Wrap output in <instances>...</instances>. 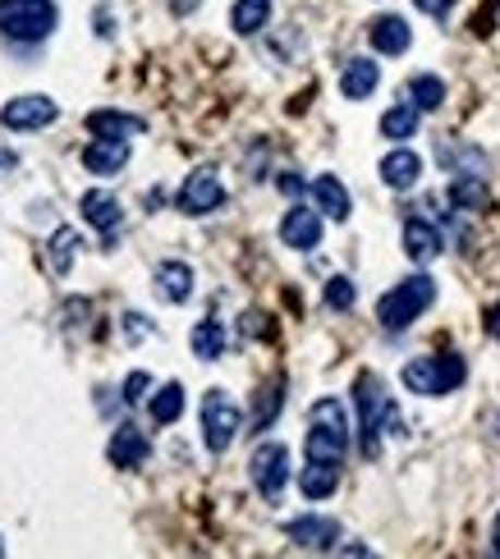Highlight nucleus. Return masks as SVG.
Segmentation results:
<instances>
[{
    "instance_id": "1",
    "label": "nucleus",
    "mask_w": 500,
    "mask_h": 559,
    "mask_svg": "<svg viewBox=\"0 0 500 559\" xmlns=\"http://www.w3.org/2000/svg\"><path fill=\"white\" fill-rule=\"evenodd\" d=\"M354 404H358V432H363V459H377L381 454V432H395L408 436L404 422L395 413V399L386 394V381L377 372H363L354 381Z\"/></svg>"
},
{
    "instance_id": "2",
    "label": "nucleus",
    "mask_w": 500,
    "mask_h": 559,
    "mask_svg": "<svg viewBox=\"0 0 500 559\" xmlns=\"http://www.w3.org/2000/svg\"><path fill=\"white\" fill-rule=\"evenodd\" d=\"M350 454V413L336 394L317 399L308 409V436H303V459H321V463H344Z\"/></svg>"
},
{
    "instance_id": "3",
    "label": "nucleus",
    "mask_w": 500,
    "mask_h": 559,
    "mask_svg": "<svg viewBox=\"0 0 500 559\" xmlns=\"http://www.w3.org/2000/svg\"><path fill=\"white\" fill-rule=\"evenodd\" d=\"M400 381L408 394H423V399H441L450 390H460L468 381V367L460 353H437V357H408Z\"/></svg>"
},
{
    "instance_id": "4",
    "label": "nucleus",
    "mask_w": 500,
    "mask_h": 559,
    "mask_svg": "<svg viewBox=\"0 0 500 559\" xmlns=\"http://www.w3.org/2000/svg\"><path fill=\"white\" fill-rule=\"evenodd\" d=\"M431 303H437V280L431 276H408V280H400L395 289H390V294H381L377 321H381V330L400 335V330H408L413 321H418Z\"/></svg>"
},
{
    "instance_id": "5",
    "label": "nucleus",
    "mask_w": 500,
    "mask_h": 559,
    "mask_svg": "<svg viewBox=\"0 0 500 559\" xmlns=\"http://www.w3.org/2000/svg\"><path fill=\"white\" fill-rule=\"evenodd\" d=\"M56 5L51 0H0V33L19 47H33V41H47L56 33Z\"/></svg>"
},
{
    "instance_id": "6",
    "label": "nucleus",
    "mask_w": 500,
    "mask_h": 559,
    "mask_svg": "<svg viewBox=\"0 0 500 559\" xmlns=\"http://www.w3.org/2000/svg\"><path fill=\"white\" fill-rule=\"evenodd\" d=\"M239 432H244V409H239L225 390H207L203 394V440H207V450L225 454L239 440Z\"/></svg>"
},
{
    "instance_id": "7",
    "label": "nucleus",
    "mask_w": 500,
    "mask_h": 559,
    "mask_svg": "<svg viewBox=\"0 0 500 559\" xmlns=\"http://www.w3.org/2000/svg\"><path fill=\"white\" fill-rule=\"evenodd\" d=\"M248 473H253V486L263 490V500H280V490L290 482V450L280 440H263L248 459Z\"/></svg>"
},
{
    "instance_id": "8",
    "label": "nucleus",
    "mask_w": 500,
    "mask_h": 559,
    "mask_svg": "<svg viewBox=\"0 0 500 559\" xmlns=\"http://www.w3.org/2000/svg\"><path fill=\"white\" fill-rule=\"evenodd\" d=\"M180 211L184 216H211L225 207V184L216 179V170H193L184 184H180Z\"/></svg>"
},
{
    "instance_id": "9",
    "label": "nucleus",
    "mask_w": 500,
    "mask_h": 559,
    "mask_svg": "<svg viewBox=\"0 0 500 559\" xmlns=\"http://www.w3.org/2000/svg\"><path fill=\"white\" fill-rule=\"evenodd\" d=\"M56 120H60V106L51 97H14V101H5V110H0V124L14 129V133L47 129Z\"/></svg>"
},
{
    "instance_id": "10",
    "label": "nucleus",
    "mask_w": 500,
    "mask_h": 559,
    "mask_svg": "<svg viewBox=\"0 0 500 559\" xmlns=\"http://www.w3.org/2000/svg\"><path fill=\"white\" fill-rule=\"evenodd\" d=\"M280 243H285V248H294V253L321 248V211L290 207L285 220H280Z\"/></svg>"
},
{
    "instance_id": "11",
    "label": "nucleus",
    "mask_w": 500,
    "mask_h": 559,
    "mask_svg": "<svg viewBox=\"0 0 500 559\" xmlns=\"http://www.w3.org/2000/svg\"><path fill=\"white\" fill-rule=\"evenodd\" d=\"M285 536L303 550H336L340 546V523L321 519V513H303V519L285 523Z\"/></svg>"
},
{
    "instance_id": "12",
    "label": "nucleus",
    "mask_w": 500,
    "mask_h": 559,
    "mask_svg": "<svg viewBox=\"0 0 500 559\" xmlns=\"http://www.w3.org/2000/svg\"><path fill=\"white\" fill-rule=\"evenodd\" d=\"M377 170H381V184L386 189L408 193V189H418V179H423V156L413 151V147H395V151L381 156Z\"/></svg>"
},
{
    "instance_id": "13",
    "label": "nucleus",
    "mask_w": 500,
    "mask_h": 559,
    "mask_svg": "<svg viewBox=\"0 0 500 559\" xmlns=\"http://www.w3.org/2000/svg\"><path fill=\"white\" fill-rule=\"evenodd\" d=\"M78 211H83V220H88V226L101 230L106 243H115L120 220H124V211H120V203H115V193H106V189L83 193V197H78Z\"/></svg>"
},
{
    "instance_id": "14",
    "label": "nucleus",
    "mask_w": 500,
    "mask_h": 559,
    "mask_svg": "<svg viewBox=\"0 0 500 559\" xmlns=\"http://www.w3.org/2000/svg\"><path fill=\"white\" fill-rule=\"evenodd\" d=\"M124 166H129V138H93L88 147H83V170L88 174L111 179Z\"/></svg>"
},
{
    "instance_id": "15",
    "label": "nucleus",
    "mask_w": 500,
    "mask_h": 559,
    "mask_svg": "<svg viewBox=\"0 0 500 559\" xmlns=\"http://www.w3.org/2000/svg\"><path fill=\"white\" fill-rule=\"evenodd\" d=\"M367 41H373V51H381V56H404L413 47V28L400 14H381L367 24Z\"/></svg>"
},
{
    "instance_id": "16",
    "label": "nucleus",
    "mask_w": 500,
    "mask_h": 559,
    "mask_svg": "<svg viewBox=\"0 0 500 559\" xmlns=\"http://www.w3.org/2000/svg\"><path fill=\"white\" fill-rule=\"evenodd\" d=\"M381 87V64H373L367 56H358V60H350L340 70V93H344V101H367Z\"/></svg>"
},
{
    "instance_id": "17",
    "label": "nucleus",
    "mask_w": 500,
    "mask_h": 559,
    "mask_svg": "<svg viewBox=\"0 0 500 559\" xmlns=\"http://www.w3.org/2000/svg\"><path fill=\"white\" fill-rule=\"evenodd\" d=\"M313 203H317V211L326 220H350L354 216V197L336 174H317L313 179Z\"/></svg>"
},
{
    "instance_id": "18",
    "label": "nucleus",
    "mask_w": 500,
    "mask_h": 559,
    "mask_svg": "<svg viewBox=\"0 0 500 559\" xmlns=\"http://www.w3.org/2000/svg\"><path fill=\"white\" fill-rule=\"evenodd\" d=\"M404 253H408V262H418V266H427V262H437L441 257V230L431 226V220H404Z\"/></svg>"
},
{
    "instance_id": "19",
    "label": "nucleus",
    "mask_w": 500,
    "mask_h": 559,
    "mask_svg": "<svg viewBox=\"0 0 500 559\" xmlns=\"http://www.w3.org/2000/svg\"><path fill=\"white\" fill-rule=\"evenodd\" d=\"M106 454H111L115 467H143L147 454H151V445H147V436L138 427H129V422H124V427H115L111 445H106Z\"/></svg>"
},
{
    "instance_id": "20",
    "label": "nucleus",
    "mask_w": 500,
    "mask_h": 559,
    "mask_svg": "<svg viewBox=\"0 0 500 559\" xmlns=\"http://www.w3.org/2000/svg\"><path fill=\"white\" fill-rule=\"evenodd\" d=\"M151 284H157V294L166 303H188L193 299V266L188 262H161Z\"/></svg>"
},
{
    "instance_id": "21",
    "label": "nucleus",
    "mask_w": 500,
    "mask_h": 559,
    "mask_svg": "<svg viewBox=\"0 0 500 559\" xmlns=\"http://www.w3.org/2000/svg\"><path fill=\"white\" fill-rule=\"evenodd\" d=\"M336 486H340V463H321V459H308L303 463V473H298V490L308 500H326V496H336Z\"/></svg>"
},
{
    "instance_id": "22",
    "label": "nucleus",
    "mask_w": 500,
    "mask_h": 559,
    "mask_svg": "<svg viewBox=\"0 0 500 559\" xmlns=\"http://www.w3.org/2000/svg\"><path fill=\"white\" fill-rule=\"evenodd\" d=\"M143 129H147V120L124 116V110H93L88 116L93 138H134V133H143Z\"/></svg>"
},
{
    "instance_id": "23",
    "label": "nucleus",
    "mask_w": 500,
    "mask_h": 559,
    "mask_svg": "<svg viewBox=\"0 0 500 559\" xmlns=\"http://www.w3.org/2000/svg\"><path fill=\"white\" fill-rule=\"evenodd\" d=\"M437 156L450 174H487V151L473 143H441Z\"/></svg>"
},
{
    "instance_id": "24",
    "label": "nucleus",
    "mask_w": 500,
    "mask_h": 559,
    "mask_svg": "<svg viewBox=\"0 0 500 559\" xmlns=\"http://www.w3.org/2000/svg\"><path fill=\"white\" fill-rule=\"evenodd\" d=\"M446 197L454 211H477L487 203V174H450Z\"/></svg>"
},
{
    "instance_id": "25",
    "label": "nucleus",
    "mask_w": 500,
    "mask_h": 559,
    "mask_svg": "<svg viewBox=\"0 0 500 559\" xmlns=\"http://www.w3.org/2000/svg\"><path fill=\"white\" fill-rule=\"evenodd\" d=\"M271 24V0H234L230 5V28L239 37H253Z\"/></svg>"
},
{
    "instance_id": "26",
    "label": "nucleus",
    "mask_w": 500,
    "mask_h": 559,
    "mask_svg": "<svg viewBox=\"0 0 500 559\" xmlns=\"http://www.w3.org/2000/svg\"><path fill=\"white\" fill-rule=\"evenodd\" d=\"M418 120H423V110L413 106V101L390 106L386 116H381V138H390V143H408L413 133H418Z\"/></svg>"
},
{
    "instance_id": "27",
    "label": "nucleus",
    "mask_w": 500,
    "mask_h": 559,
    "mask_svg": "<svg viewBox=\"0 0 500 559\" xmlns=\"http://www.w3.org/2000/svg\"><path fill=\"white\" fill-rule=\"evenodd\" d=\"M188 349H193V357H203V363H216V357L225 353V326L221 321H198L193 326V335H188Z\"/></svg>"
},
{
    "instance_id": "28",
    "label": "nucleus",
    "mask_w": 500,
    "mask_h": 559,
    "mask_svg": "<svg viewBox=\"0 0 500 559\" xmlns=\"http://www.w3.org/2000/svg\"><path fill=\"white\" fill-rule=\"evenodd\" d=\"M151 422L157 427H175V422L184 417V386L180 381H170V386H161L157 394H151Z\"/></svg>"
},
{
    "instance_id": "29",
    "label": "nucleus",
    "mask_w": 500,
    "mask_h": 559,
    "mask_svg": "<svg viewBox=\"0 0 500 559\" xmlns=\"http://www.w3.org/2000/svg\"><path fill=\"white\" fill-rule=\"evenodd\" d=\"M408 101L423 110V116H431V110L446 106V83L437 74H413L408 78Z\"/></svg>"
},
{
    "instance_id": "30",
    "label": "nucleus",
    "mask_w": 500,
    "mask_h": 559,
    "mask_svg": "<svg viewBox=\"0 0 500 559\" xmlns=\"http://www.w3.org/2000/svg\"><path fill=\"white\" fill-rule=\"evenodd\" d=\"M83 248V239H78V230H56V239H51V271L56 276H70V266H74V253Z\"/></svg>"
},
{
    "instance_id": "31",
    "label": "nucleus",
    "mask_w": 500,
    "mask_h": 559,
    "mask_svg": "<svg viewBox=\"0 0 500 559\" xmlns=\"http://www.w3.org/2000/svg\"><path fill=\"white\" fill-rule=\"evenodd\" d=\"M280 390H285V381H280V376H276V381H271L267 390H257V409H253V427H257V432H267L271 422H276V413H280V399H285Z\"/></svg>"
},
{
    "instance_id": "32",
    "label": "nucleus",
    "mask_w": 500,
    "mask_h": 559,
    "mask_svg": "<svg viewBox=\"0 0 500 559\" xmlns=\"http://www.w3.org/2000/svg\"><path fill=\"white\" fill-rule=\"evenodd\" d=\"M354 303H358V289H354L350 276H331V280H326V307H331V312H350Z\"/></svg>"
},
{
    "instance_id": "33",
    "label": "nucleus",
    "mask_w": 500,
    "mask_h": 559,
    "mask_svg": "<svg viewBox=\"0 0 500 559\" xmlns=\"http://www.w3.org/2000/svg\"><path fill=\"white\" fill-rule=\"evenodd\" d=\"M147 386H151V376H147V372H129V381H124V404H143Z\"/></svg>"
},
{
    "instance_id": "34",
    "label": "nucleus",
    "mask_w": 500,
    "mask_h": 559,
    "mask_svg": "<svg viewBox=\"0 0 500 559\" xmlns=\"http://www.w3.org/2000/svg\"><path fill=\"white\" fill-rule=\"evenodd\" d=\"M423 14H431V19H446L450 10H454V0H413Z\"/></svg>"
},
{
    "instance_id": "35",
    "label": "nucleus",
    "mask_w": 500,
    "mask_h": 559,
    "mask_svg": "<svg viewBox=\"0 0 500 559\" xmlns=\"http://www.w3.org/2000/svg\"><path fill=\"white\" fill-rule=\"evenodd\" d=\"M124 330H129V340H143V335H147V321L138 317V312H129V317H124Z\"/></svg>"
},
{
    "instance_id": "36",
    "label": "nucleus",
    "mask_w": 500,
    "mask_h": 559,
    "mask_svg": "<svg viewBox=\"0 0 500 559\" xmlns=\"http://www.w3.org/2000/svg\"><path fill=\"white\" fill-rule=\"evenodd\" d=\"M487 335L500 344V303H491V307H487Z\"/></svg>"
},
{
    "instance_id": "37",
    "label": "nucleus",
    "mask_w": 500,
    "mask_h": 559,
    "mask_svg": "<svg viewBox=\"0 0 500 559\" xmlns=\"http://www.w3.org/2000/svg\"><path fill=\"white\" fill-rule=\"evenodd\" d=\"M10 170H19V156L5 143H0V174H10Z\"/></svg>"
},
{
    "instance_id": "38",
    "label": "nucleus",
    "mask_w": 500,
    "mask_h": 559,
    "mask_svg": "<svg viewBox=\"0 0 500 559\" xmlns=\"http://www.w3.org/2000/svg\"><path fill=\"white\" fill-rule=\"evenodd\" d=\"M280 189H285V193H303V179L298 174H285V179H280Z\"/></svg>"
},
{
    "instance_id": "39",
    "label": "nucleus",
    "mask_w": 500,
    "mask_h": 559,
    "mask_svg": "<svg viewBox=\"0 0 500 559\" xmlns=\"http://www.w3.org/2000/svg\"><path fill=\"white\" fill-rule=\"evenodd\" d=\"M198 5H203V0H175V14H193Z\"/></svg>"
},
{
    "instance_id": "40",
    "label": "nucleus",
    "mask_w": 500,
    "mask_h": 559,
    "mask_svg": "<svg viewBox=\"0 0 500 559\" xmlns=\"http://www.w3.org/2000/svg\"><path fill=\"white\" fill-rule=\"evenodd\" d=\"M491 555H500V513H496V523H491Z\"/></svg>"
},
{
    "instance_id": "41",
    "label": "nucleus",
    "mask_w": 500,
    "mask_h": 559,
    "mask_svg": "<svg viewBox=\"0 0 500 559\" xmlns=\"http://www.w3.org/2000/svg\"><path fill=\"white\" fill-rule=\"evenodd\" d=\"M0 555H5V542H0Z\"/></svg>"
},
{
    "instance_id": "42",
    "label": "nucleus",
    "mask_w": 500,
    "mask_h": 559,
    "mask_svg": "<svg viewBox=\"0 0 500 559\" xmlns=\"http://www.w3.org/2000/svg\"><path fill=\"white\" fill-rule=\"evenodd\" d=\"M496 10H500V0H496Z\"/></svg>"
}]
</instances>
